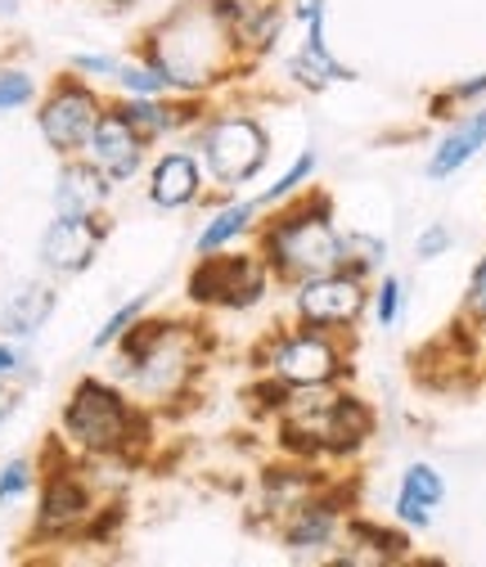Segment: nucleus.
I'll return each mask as SVG.
<instances>
[{
    "label": "nucleus",
    "mask_w": 486,
    "mask_h": 567,
    "mask_svg": "<svg viewBox=\"0 0 486 567\" xmlns=\"http://www.w3.org/2000/svg\"><path fill=\"white\" fill-rule=\"evenodd\" d=\"M59 442L77 460L141 464L154 446V410L135 401L117 379L82 374L59 405Z\"/></svg>",
    "instance_id": "3"
},
{
    "label": "nucleus",
    "mask_w": 486,
    "mask_h": 567,
    "mask_svg": "<svg viewBox=\"0 0 486 567\" xmlns=\"http://www.w3.org/2000/svg\"><path fill=\"white\" fill-rule=\"evenodd\" d=\"M203 163L194 150H163L145 167V198L154 212H189L203 203Z\"/></svg>",
    "instance_id": "19"
},
{
    "label": "nucleus",
    "mask_w": 486,
    "mask_h": 567,
    "mask_svg": "<svg viewBox=\"0 0 486 567\" xmlns=\"http://www.w3.org/2000/svg\"><path fill=\"white\" fill-rule=\"evenodd\" d=\"M213 100H194V95H113V109L141 131L149 145H163V140H176L185 131H194L207 113Z\"/></svg>",
    "instance_id": "16"
},
{
    "label": "nucleus",
    "mask_w": 486,
    "mask_h": 567,
    "mask_svg": "<svg viewBox=\"0 0 486 567\" xmlns=\"http://www.w3.org/2000/svg\"><path fill=\"white\" fill-rule=\"evenodd\" d=\"M122 59L126 54H117V50H77V54H68V68H73L77 78L95 82V86H113Z\"/></svg>",
    "instance_id": "33"
},
{
    "label": "nucleus",
    "mask_w": 486,
    "mask_h": 567,
    "mask_svg": "<svg viewBox=\"0 0 486 567\" xmlns=\"http://www.w3.org/2000/svg\"><path fill=\"white\" fill-rule=\"evenodd\" d=\"M59 311V284L50 275H23L0 284V338L32 342Z\"/></svg>",
    "instance_id": "15"
},
{
    "label": "nucleus",
    "mask_w": 486,
    "mask_h": 567,
    "mask_svg": "<svg viewBox=\"0 0 486 567\" xmlns=\"http://www.w3.org/2000/svg\"><path fill=\"white\" fill-rule=\"evenodd\" d=\"M316 172H320V154H316V145H307V150H302V154H298L280 176L270 181V189H261V194H257V207L266 212V207H275V203L293 198L298 189H307V185H311V176H316Z\"/></svg>",
    "instance_id": "26"
},
{
    "label": "nucleus",
    "mask_w": 486,
    "mask_h": 567,
    "mask_svg": "<svg viewBox=\"0 0 486 567\" xmlns=\"http://www.w3.org/2000/svg\"><path fill=\"white\" fill-rule=\"evenodd\" d=\"M194 154L203 163L207 185H217L226 198L252 185L270 167V131L248 109H217L207 104L203 122L189 131Z\"/></svg>",
    "instance_id": "5"
},
{
    "label": "nucleus",
    "mask_w": 486,
    "mask_h": 567,
    "mask_svg": "<svg viewBox=\"0 0 486 567\" xmlns=\"http://www.w3.org/2000/svg\"><path fill=\"white\" fill-rule=\"evenodd\" d=\"M19 14V0H0V19H14Z\"/></svg>",
    "instance_id": "41"
},
{
    "label": "nucleus",
    "mask_w": 486,
    "mask_h": 567,
    "mask_svg": "<svg viewBox=\"0 0 486 567\" xmlns=\"http://www.w3.org/2000/svg\"><path fill=\"white\" fill-rule=\"evenodd\" d=\"M486 150V104H473L468 113H455V122L446 126V135L433 145L424 176L428 181H451L455 172H464L477 154Z\"/></svg>",
    "instance_id": "23"
},
{
    "label": "nucleus",
    "mask_w": 486,
    "mask_h": 567,
    "mask_svg": "<svg viewBox=\"0 0 486 567\" xmlns=\"http://www.w3.org/2000/svg\"><path fill=\"white\" fill-rule=\"evenodd\" d=\"M257 221H261L257 198H239V194H230V198L213 212V217L198 226V235H194V257H198V252H221V248H235V244L252 239Z\"/></svg>",
    "instance_id": "24"
},
{
    "label": "nucleus",
    "mask_w": 486,
    "mask_h": 567,
    "mask_svg": "<svg viewBox=\"0 0 486 567\" xmlns=\"http://www.w3.org/2000/svg\"><path fill=\"white\" fill-rule=\"evenodd\" d=\"M257 370L280 379L289 392L342 388L352 379V351H347V333L293 320L257 347Z\"/></svg>",
    "instance_id": "7"
},
{
    "label": "nucleus",
    "mask_w": 486,
    "mask_h": 567,
    "mask_svg": "<svg viewBox=\"0 0 486 567\" xmlns=\"http://www.w3.org/2000/svg\"><path fill=\"white\" fill-rule=\"evenodd\" d=\"M149 154H154V145H149V140L135 131V126L113 109V100H108V109L100 113V122H95V131H91V140H86L82 158H91L113 185H131L135 176H145Z\"/></svg>",
    "instance_id": "13"
},
{
    "label": "nucleus",
    "mask_w": 486,
    "mask_h": 567,
    "mask_svg": "<svg viewBox=\"0 0 486 567\" xmlns=\"http://www.w3.org/2000/svg\"><path fill=\"white\" fill-rule=\"evenodd\" d=\"M126 527V501L122 495H100V505L91 514V523L82 527V540L77 545H113Z\"/></svg>",
    "instance_id": "32"
},
{
    "label": "nucleus",
    "mask_w": 486,
    "mask_h": 567,
    "mask_svg": "<svg viewBox=\"0 0 486 567\" xmlns=\"http://www.w3.org/2000/svg\"><path fill=\"white\" fill-rule=\"evenodd\" d=\"M32 361H28V342H10L0 338V379H28Z\"/></svg>",
    "instance_id": "37"
},
{
    "label": "nucleus",
    "mask_w": 486,
    "mask_h": 567,
    "mask_svg": "<svg viewBox=\"0 0 486 567\" xmlns=\"http://www.w3.org/2000/svg\"><path fill=\"white\" fill-rule=\"evenodd\" d=\"M108 230H113L108 217H54L50 212V226L37 239L41 275H50L54 284L86 275L100 261V252L108 244Z\"/></svg>",
    "instance_id": "12"
},
{
    "label": "nucleus",
    "mask_w": 486,
    "mask_h": 567,
    "mask_svg": "<svg viewBox=\"0 0 486 567\" xmlns=\"http://www.w3.org/2000/svg\"><path fill=\"white\" fill-rule=\"evenodd\" d=\"M104 109H108V95L95 82L77 78L73 68H63L37 100V135L45 140V150L54 158H77Z\"/></svg>",
    "instance_id": "9"
},
{
    "label": "nucleus",
    "mask_w": 486,
    "mask_h": 567,
    "mask_svg": "<svg viewBox=\"0 0 486 567\" xmlns=\"http://www.w3.org/2000/svg\"><path fill=\"white\" fill-rule=\"evenodd\" d=\"M324 482H329L324 464H302V460H289V455L266 464L261 477H257V514H261V527L275 532L302 501H311V495Z\"/></svg>",
    "instance_id": "14"
},
{
    "label": "nucleus",
    "mask_w": 486,
    "mask_h": 567,
    "mask_svg": "<svg viewBox=\"0 0 486 567\" xmlns=\"http://www.w3.org/2000/svg\"><path fill=\"white\" fill-rule=\"evenodd\" d=\"M41 100V82L32 68L0 59V113H19V109H37Z\"/></svg>",
    "instance_id": "28"
},
{
    "label": "nucleus",
    "mask_w": 486,
    "mask_h": 567,
    "mask_svg": "<svg viewBox=\"0 0 486 567\" xmlns=\"http://www.w3.org/2000/svg\"><path fill=\"white\" fill-rule=\"evenodd\" d=\"M95 6H104L108 14H131L135 6H145V0H95Z\"/></svg>",
    "instance_id": "40"
},
{
    "label": "nucleus",
    "mask_w": 486,
    "mask_h": 567,
    "mask_svg": "<svg viewBox=\"0 0 486 567\" xmlns=\"http://www.w3.org/2000/svg\"><path fill=\"white\" fill-rule=\"evenodd\" d=\"M113 95H172V86L149 59H141L131 50L117 68V78H113Z\"/></svg>",
    "instance_id": "29"
},
{
    "label": "nucleus",
    "mask_w": 486,
    "mask_h": 567,
    "mask_svg": "<svg viewBox=\"0 0 486 567\" xmlns=\"http://www.w3.org/2000/svg\"><path fill=\"white\" fill-rule=\"evenodd\" d=\"M145 311H154V293H135V298H126L122 307H113L108 311V320L95 329V338H91V351H95V357H104V351L135 324V320H141Z\"/></svg>",
    "instance_id": "31"
},
{
    "label": "nucleus",
    "mask_w": 486,
    "mask_h": 567,
    "mask_svg": "<svg viewBox=\"0 0 486 567\" xmlns=\"http://www.w3.org/2000/svg\"><path fill=\"white\" fill-rule=\"evenodd\" d=\"M324 19H329V14L320 10V14H311V19L302 23V45H298V54L289 59V82L302 86V91H311V95H320V91H329V86H338V82H356V68H347V63L329 50Z\"/></svg>",
    "instance_id": "21"
},
{
    "label": "nucleus",
    "mask_w": 486,
    "mask_h": 567,
    "mask_svg": "<svg viewBox=\"0 0 486 567\" xmlns=\"http://www.w3.org/2000/svg\"><path fill=\"white\" fill-rule=\"evenodd\" d=\"M135 54L149 59L176 95H194V100H213L217 91L235 86L244 73L257 68L239 50L217 0H176L163 19H154L141 32Z\"/></svg>",
    "instance_id": "1"
},
{
    "label": "nucleus",
    "mask_w": 486,
    "mask_h": 567,
    "mask_svg": "<svg viewBox=\"0 0 486 567\" xmlns=\"http://www.w3.org/2000/svg\"><path fill=\"white\" fill-rule=\"evenodd\" d=\"M401 316H405V279L392 275V270H383V275L370 284V320H374L379 329H396Z\"/></svg>",
    "instance_id": "30"
},
{
    "label": "nucleus",
    "mask_w": 486,
    "mask_h": 567,
    "mask_svg": "<svg viewBox=\"0 0 486 567\" xmlns=\"http://www.w3.org/2000/svg\"><path fill=\"white\" fill-rule=\"evenodd\" d=\"M482 333H486V324H482Z\"/></svg>",
    "instance_id": "42"
},
{
    "label": "nucleus",
    "mask_w": 486,
    "mask_h": 567,
    "mask_svg": "<svg viewBox=\"0 0 486 567\" xmlns=\"http://www.w3.org/2000/svg\"><path fill=\"white\" fill-rule=\"evenodd\" d=\"M252 248L261 252L266 270L275 284H293L338 270L342 261V226H338V207L324 189H298L293 198L266 207V217L252 230Z\"/></svg>",
    "instance_id": "4"
},
{
    "label": "nucleus",
    "mask_w": 486,
    "mask_h": 567,
    "mask_svg": "<svg viewBox=\"0 0 486 567\" xmlns=\"http://www.w3.org/2000/svg\"><path fill=\"white\" fill-rule=\"evenodd\" d=\"M117 185L91 163V158H59L54 185H50V212L54 217H108Z\"/></svg>",
    "instance_id": "18"
},
{
    "label": "nucleus",
    "mask_w": 486,
    "mask_h": 567,
    "mask_svg": "<svg viewBox=\"0 0 486 567\" xmlns=\"http://www.w3.org/2000/svg\"><path fill=\"white\" fill-rule=\"evenodd\" d=\"M459 320H464V324H473V329H482V324H486V257H482V261L473 266V275H468Z\"/></svg>",
    "instance_id": "35"
},
{
    "label": "nucleus",
    "mask_w": 486,
    "mask_h": 567,
    "mask_svg": "<svg viewBox=\"0 0 486 567\" xmlns=\"http://www.w3.org/2000/svg\"><path fill=\"white\" fill-rule=\"evenodd\" d=\"M19 405H23V379H0V429L19 414Z\"/></svg>",
    "instance_id": "38"
},
{
    "label": "nucleus",
    "mask_w": 486,
    "mask_h": 567,
    "mask_svg": "<svg viewBox=\"0 0 486 567\" xmlns=\"http://www.w3.org/2000/svg\"><path fill=\"white\" fill-rule=\"evenodd\" d=\"M446 505V477L437 464L428 460H414L405 464L396 495H392V523H401L405 532H428L433 514Z\"/></svg>",
    "instance_id": "22"
},
{
    "label": "nucleus",
    "mask_w": 486,
    "mask_h": 567,
    "mask_svg": "<svg viewBox=\"0 0 486 567\" xmlns=\"http://www.w3.org/2000/svg\"><path fill=\"white\" fill-rule=\"evenodd\" d=\"M320 10H329V0H289L293 23H307V19H311V14H320Z\"/></svg>",
    "instance_id": "39"
},
{
    "label": "nucleus",
    "mask_w": 486,
    "mask_h": 567,
    "mask_svg": "<svg viewBox=\"0 0 486 567\" xmlns=\"http://www.w3.org/2000/svg\"><path fill=\"white\" fill-rule=\"evenodd\" d=\"M217 6H221L226 23H230L239 50L252 63H261L266 54H275V45L285 41V28L293 23L289 0H217Z\"/></svg>",
    "instance_id": "20"
},
{
    "label": "nucleus",
    "mask_w": 486,
    "mask_h": 567,
    "mask_svg": "<svg viewBox=\"0 0 486 567\" xmlns=\"http://www.w3.org/2000/svg\"><path fill=\"white\" fill-rule=\"evenodd\" d=\"M451 248H455L451 226L433 221V226H424V230H420V239H414V261H442Z\"/></svg>",
    "instance_id": "36"
},
{
    "label": "nucleus",
    "mask_w": 486,
    "mask_h": 567,
    "mask_svg": "<svg viewBox=\"0 0 486 567\" xmlns=\"http://www.w3.org/2000/svg\"><path fill=\"white\" fill-rule=\"evenodd\" d=\"M347 514H352V486L329 477L311 501H302L280 527H275L270 536L280 540V549L298 563H320V558H333L338 549V536H342V523Z\"/></svg>",
    "instance_id": "11"
},
{
    "label": "nucleus",
    "mask_w": 486,
    "mask_h": 567,
    "mask_svg": "<svg viewBox=\"0 0 486 567\" xmlns=\"http://www.w3.org/2000/svg\"><path fill=\"white\" fill-rule=\"evenodd\" d=\"M405 558H410V532L401 523H379V518H365L352 509L342 523V536H338V549L329 563H338V567H392Z\"/></svg>",
    "instance_id": "17"
},
{
    "label": "nucleus",
    "mask_w": 486,
    "mask_h": 567,
    "mask_svg": "<svg viewBox=\"0 0 486 567\" xmlns=\"http://www.w3.org/2000/svg\"><path fill=\"white\" fill-rule=\"evenodd\" d=\"M338 266L374 284L387 270V239L374 230H342V261Z\"/></svg>",
    "instance_id": "25"
},
{
    "label": "nucleus",
    "mask_w": 486,
    "mask_h": 567,
    "mask_svg": "<svg viewBox=\"0 0 486 567\" xmlns=\"http://www.w3.org/2000/svg\"><path fill=\"white\" fill-rule=\"evenodd\" d=\"M270 270L257 248L198 252L185 275V302L194 311H252L270 293Z\"/></svg>",
    "instance_id": "8"
},
{
    "label": "nucleus",
    "mask_w": 486,
    "mask_h": 567,
    "mask_svg": "<svg viewBox=\"0 0 486 567\" xmlns=\"http://www.w3.org/2000/svg\"><path fill=\"white\" fill-rule=\"evenodd\" d=\"M37 482H41V460L37 455H10L0 464V509H14L28 501V495H37Z\"/></svg>",
    "instance_id": "27"
},
{
    "label": "nucleus",
    "mask_w": 486,
    "mask_h": 567,
    "mask_svg": "<svg viewBox=\"0 0 486 567\" xmlns=\"http://www.w3.org/2000/svg\"><path fill=\"white\" fill-rule=\"evenodd\" d=\"M482 100H486V73H477V78H468V82L446 86V91L428 104V113H433V117H446V109H473V104H482Z\"/></svg>",
    "instance_id": "34"
},
{
    "label": "nucleus",
    "mask_w": 486,
    "mask_h": 567,
    "mask_svg": "<svg viewBox=\"0 0 486 567\" xmlns=\"http://www.w3.org/2000/svg\"><path fill=\"white\" fill-rule=\"evenodd\" d=\"M207 324L189 316H141L108 351L113 379L149 410L176 405L203 374Z\"/></svg>",
    "instance_id": "2"
},
{
    "label": "nucleus",
    "mask_w": 486,
    "mask_h": 567,
    "mask_svg": "<svg viewBox=\"0 0 486 567\" xmlns=\"http://www.w3.org/2000/svg\"><path fill=\"white\" fill-rule=\"evenodd\" d=\"M37 460H41V482H37L28 545H77L82 527L91 523V514L100 505V486H95L86 460H77L59 437Z\"/></svg>",
    "instance_id": "6"
},
{
    "label": "nucleus",
    "mask_w": 486,
    "mask_h": 567,
    "mask_svg": "<svg viewBox=\"0 0 486 567\" xmlns=\"http://www.w3.org/2000/svg\"><path fill=\"white\" fill-rule=\"evenodd\" d=\"M289 316L298 324L352 333L370 316V279L342 270V266L324 270V275H311V279H302L289 289Z\"/></svg>",
    "instance_id": "10"
}]
</instances>
